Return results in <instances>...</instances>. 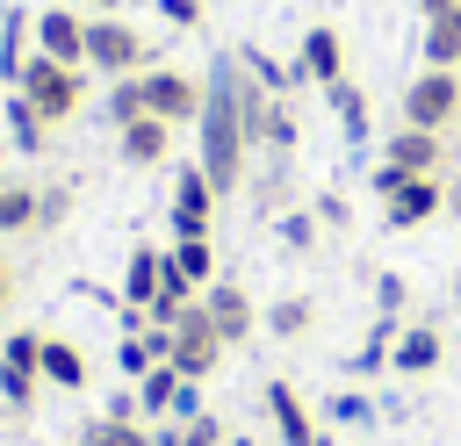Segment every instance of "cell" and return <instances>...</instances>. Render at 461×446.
<instances>
[{"label":"cell","mask_w":461,"mask_h":446,"mask_svg":"<svg viewBox=\"0 0 461 446\" xmlns=\"http://www.w3.org/2000/svg\"><path fill=\"white\" fill-rule=\"evenodd\" d=\"M202 173L216 194H238L245 187V165H252V129H245V65L238 58H216V72L202 79Z\"/></svg>","instance_id":"6da1fadb"},{"label":"cell","mask_w":461,"mask_h":446,"mask_svg":"<svg viewBox=\"0 0 461 446\" xmlns=\"http://www.w3.org/2000/svg\"><path fill=\"white\" fill-rule=\"evenodd\" d=\"M14 94H22L50 129H58V122H72V115L86 108V65H58V58H43V50H36V58L22 65Z\"/></svg>","instance_id":"7a4b0ae2"},{"label":"cell","mask_w":461,"mask_h":446,"mask_svg":"<svg viewBox=\"0 0 461 446\" xmlns=\"http://www.w3.org/2000/svg\"><path fill=\"white\" fill-rule=\"evenodd\" d=\"M86 72H101V79L151 72V43H144V29L122 22V14H94V22H86Z\"/></svg>","instance_id":"3957f363"},{"label":"cell","mask_w":461,"mask_h":446,"mask_svg":"<svg viewBox=\"0 0 461 446\" xmlns=\"http://www.w3.org/2000/svg\"><path fill=\"white\" fill-rule=\"evenodd\" d=\"M403 122L411 129H454L461 122V72H447V65H425L411 86H403Z\"/></svg>","instance_id":"277c9868"},{"label":"cell","mask_w":461,"mask_h":446,"mask_svg":"<svg viewBox=\"0 0 461 446\" xmlns=\"http://www.w3.org/2000/svg\"><path fill=\"white\" fill-rule=\"evenodd\" d=\"M144 115H158V122H173V129L202 122V79H187V72H173V65H151V72H144Z\"/></svg>","instance_id":"5b68a950"},{"label":"cell","mask_w":461,"mask_h":446,"mask_svg":"<svg viewBox=\"0 0 461 446\" xmlns=\"http://www.w3.org/2000/svg\"><path fill=\"white\" fill-rule=\"evenodd\" d=\"M223 352H230V345H223V331H216V324H209V309L194 302V309L173 324V367H180L187 381H209Z\"/></svg>","instance_id":"8992f818"},{"label":"cell","mask_w":461,"mask_h":446,"mask_svg":"<svg viewBox=\"0 0 461 446\" xmlns=\"http://www.w3.org/2000/svg\"><path fill=\"white\" fill-rule=\"evenodd\" d=\"M447 209V180L439 173H403L389 194H382V216L396 223V230H418V223H432Z\"/></svg>","instance_id":"52a82bcc"},{"label":"cell","mask_w":461,"mask_h":446,"mask_svg":"<svg viewBox=\"0 0 461 446\" xmlns=\"http://www.w3.org/2000/svg\"><path fill=\"white\" fill-rule=\"evenodd\" d=\"M216 187H209V173L202 165H180L173 173V237H209V223H216Z\"/></svg>","instance_id":"ba28073f"},{"label":"cell","mask_w":461,"mask_h":446,"mask_svg":"<svg viewBox=\"0 0 461 446\" xmlns=\"http://www.w3.org/2000/svg\"><path fill=\"white\" fill-rule=\"evenodd\" d=\"M202 309H209V324L223 331V345H245V338L259 331V309H252V295H245L238 281H209V288H202Z\"/></svg>","instance_id":"9c48e42d"},{"label":"cell","mask_w":461,"mask_h":446,"mask_svg":"<svg viewBox=\"0 0 461 446\" xmlns=\"http://www.w3.org/2000/svg\"><path fill=\"white\" fill-rule=\"evenodd\" d=\"M382 165H396V173H447V137L396 122V137L382 144Z\"/></svg>","instance_id":"30bf717a"},{"label":"cell","mask_w":461,"mask_h":446,"mask_svg":"<svg viewBox=\"0 0 461 446\" xmlns=\"http://www.w3.org/2000/svg\"><path fill=\"white\" fill-rule=\"evenodd\" d=\"M36 50L58 58V65H86V14L43 7V14H36Z\"/></svg>","instance_id":"8fae6325"},{"label":"cell","mask_w":461,"mask_h":446,"mask_svg":"<svg viewBox=\"0 0 461 446\" xmlns=\"http://www.w3.org/2000/svg\"><path fill=\"white\" fill-rule=\"evenodd\" d=\"M295 72H303V86H331V79H346V43H339V29H303V43H295Z\"/></svg>","instance_id":"7c38bea8"},{"label":"cell","mask_w":461,"mask_h":446,"mask_svg":"<svg viewBox=\"0 0 461 446\" xmlns=\"http://www.w3.org/2000/svg\"><path fill=\"white\" fill-rule=\"evenodd\" d=\"M267 417H274V439H281V446H324L310 403H303L288 381H267Z\"/></svg>","instance_id":"4fadbf2b"},{"label":"cell","mask_w":461,"mask_h":446,"mask_svg":"<svg viewBox=\"0 0 461 446\" xmlns=\"http://www.w3.org/2000/svg\"><path fill=\"white\" fill-rule=\"evenodd\" d=\"M439 360H447L439 324H403V331H396V345H389V367H396V374H411V381H418V374H432Z\"/></svg>","instance_id":"5bb4252c"},{"label":"cell","mask_w":461,"mask_h":446,"mask_svg":"<svg viewBox=\"0 0 461 446\" xmlns=\"http://www.w3.org/2000/svg\"><path fill=\"white\" fill-rule=\"evenodd\" d=\"M115 151H122V165H158V158L173 151V122L137 115V122H122V129H115Z\"/></svg>","instance_id":"9a60e30c"},{"label":"cell","mask_w":461,"mask_h":446,"mask_svg":"<svg viewBox=\"0 0 461 446\" xmlns=\"http://www.w3.org/2000/svg\"><path fill=\"white\" fill-rule=\"evenodd\" d=\"M158 273H166V252H151V245H137V252L122 259V302L151 317V295H158Z\"/></svg>","instance_id":"2e32d148"},{"label":"cell","mask_w":461,"mask_h":446,"mask_svg":"<svg viewBox=\"0 0 461 446\" xmlns=\"http://www.w3.org/2000/svg\"><path fill=\"white\" fill-rule=\"evenodd\" d=\"M0 122H7V151H22V158H36L43 144H50V122L22 101V94H7V108H0Z\"/></svg>","instance_id":"e0dca14e"},{"label":"cell","mask_w":461,"mask_h":446,"mask_svg":"<svg viewBox=\"0 0 461 446\" xmlns=\"http://www.w3.org/2000/svg\"><path fill=\"white\" fill-rule=\"evenodd\" d=\"M36 367H43L50 388H86V352H79L72 338H43V360H36Z\"/></svg>","instance_id":"ac0fdd59"},{"label":"cell","mask_w":461,"mask_h":446,"mask_svg":"<svg viewBox=\"0 0 461 446\" xmlns=\"http://www.w3.org/2000/svg\"><path fill=\"white\" fill-rule=\"evenodd\" d=\"M425 65H447V72H461V7H447V14H425Z\"/></svg>","instance_id":"d6986e66"},{"label":"cell","mask_w":461,"mask_h":446,"mask_svg":"<svg viewBox=\"0 0 461 446\" xmlns=\"http://www.w3.org/2000/svg\"><path fill=\"white\" fill-rule=\"evenodd\" d=\"M324 101H331V115H339L346 144H367V94H360L353 79H331V86H324Z\"/></svg>","instance_id":"ffe728a7"},{"label":"cell","mask_w":461,"mask_h":446,"mask_svg":"<svg viewBox=\"0 0 461 446\" xmlns=\"http://www.w3.org/2000/svg\"><path fill=\"white\" fill-rule=\"evenodd\" d=\"M180 388H187V374L166 360V367H151L144 381H137V403H144V417H173V403H180Z\"/></svg>","instance_id":"44dd1931"},{"label":"cell","mask_w":461,"mask_h":446,"mask_svg":"<svg viewBox=\"0 0 461 446\" xmlns=\"http://www.w3.org/2000/svg\"><path fill=\"white\" fill-rule=\"evenodd\" d=\"M238 65L252 72V86H259V94H288V101H295V86H303V72H295V65H281V58H267V50H238Z\"/></svg>","instance_id":"7402d4cb"},{"label":"cell","mask_w":461,"mask_h":446,"mask_svg":"<svg viewBox=\"0 0 461 446\" xmlns=\"http://www.w3.org/2000/svg\"><path fill=\"white\" fill-rule=\"evenodd\" d=\"M101 115H108V129L137 122V115H144V72H130V79H108V94H101Z\"/></svg>","instance_id":"603a6c76"},{"label":"cell","mask_w":461,"mask_h":446,"mask_svg":"<svg viewBox=\"0 0 461 446\" xmlns=\"http://www.w3.org/2000/svg\"><path fill=\"white\" fill-rule=\"evenodd\" d=\"M166 259H173L194 288H209V281H216V245H209V237H173V252H166Z\"/></svg>","instance_id":"cb8c5ba5"},{"label":"cell","mask_w":461,"mask_h":446,"mask_svg":"<svg viewBox=\"0 0 461 446\" xmlns=\"http://www.w3.org/2000/svg\"><path fill=\"white\" fill-rule=\"evenodd\" d=\"M22 36H29V7H7V14H0V79H7V86H14L22 65H29V58H22Z\"/></svg>","instance_id":"d4e9b609"},{"label":"cell","mask_w":461,"mask_h":446,"mask_svg":"<svg viewBox=\"0 0 461 446\" xmlns=\"http://www.w3.org/2000/svg\"><path fill=\"white\" fill-rule=\"evenodd\" d=\"M79 446H151V432L137 417H94V424H79Z\"/></svg>","instance_id":"484cf974"},{"label":"cell","mask_w":461,"mask_h":446,"mask_svg":"<svg viewBox=\"0 0 461 446\" xmlns=\"http://www.w3.org/2000/svg\"><path fill=\"white\" fill-rule=\"evenodd\" d=\"M36 388H43V374H36V367L0 360V410H36Z\"/></svg>","instance_id":"4316f807"},{"label":"cell","mask_w":461,"mask_h":446,"mask_svg":"<svg viewBox=\"0 0 461 446\" xmlns=\"http://www.w3.org/2000/svg\"><path fill=\"white\" fill-rule=\"evenodd\" d=\"M310 317H317V302H310V295H281V302L267 309V331H274V338H303V331H310Z\"/></svg>","instance_id":"83f0119b"},{"label":"cell","mask_w":461,"mask_h":446,"mask_svg":"<svg viewBox=\"0 0 461 446\" xmlns=\"http://www.w3.org/2000/svg\"><path fill=\"white\" fill-rule=\"evenodd\" d=\"M396 331H403V324H396V317H382V324L367 331V345L353 352V374H382V367H389V345H396Z\"/></svg>","instance_id":"f1b7e54d"},{"label":"cell","mask_w":461,"mask_h":446,"mask_svg":"<svg viewBox=\"0 0 461 446\" xmlns=\"http://www.w3.org/2000/svg\"><path fill=\"white\" fill-rule=\"evenodd\" d=\"M0 230H7V237L36 230V187H7V194H0Z\"/></svg>","instance_id":"f546056e"},{"label":"cell","mask_w":461,"mask_h":446,"mask_svg":"<svg viewBox=\"0 0 461 446\" xmlns=\"http://www.w3.org/2000/svg\"><path fill=\"white\" fill-rule=\"evenodd\" d=\"M65 216H72V187H65V180L36 187V230H50V223H65Z\"/></svg>","instance_id":"4dcf8cb0"},{"label":"cell","mask_w":461,"mask_h":446,"mask_svg":"<svg viewBox=\"0 0 461 446\" xmlns=\"http://www.w3.org/2000/svg\"><path fill=\"white\" fill-rule=\"evenodd\" d=\"M281 245H288V252H310V245H317V216L288 209V216H281Z\"/></svg>","instance_id":"1f68e13d"},{"label":"cell","mask_w":461,"mask_h":446,"mask_svg":"<svg viewBox=\"0 0 461 446\" xmlns=\"http://www.w3.org/2000/svg\"><path fill=\"white\" fill-rule=\"evenodd\" d=\"M0 360H14V367H36V360H43V338H36V331H14V338H0ZM36 374H43V367H36Z\"/></svg>","instance_id":"d6a6232c"},{"label":"cell","mask_w":461,"mask_h":446,"mask_svg":"<svg viewBox=\"0 0 461 446\" xmlns=\"http://www.w3.org/2000/svg\"><path fill=\"white\" fill-rule=\"evenodd\" d=\"M180 446H223V417H216V410L187 417V424H180Z\"/></svg>","instance_id":"836d02e7"},{"label":"cell","mask_w":461,"mask_h":446,"mask_svg":"<svg viewBox=\"0 0 461 446\" xmlns=\"http://www.w3.org/2000/svg\"><path fill=\"white\" fill-rule=\"evenodd\" d=\"M324 410H331L339 424H367V417H375V403H367V396H353V388H346V396H331Z\"/></svg>","instance_id":"e575fe53"},{"label":"cell","mask_w":461,"mask_h":446,"mask_svg":"<svg viewBox=\"0 0 461 446\" xmlns=\"http://www.w3.org/2000/svg\"><path fill=\"white\" fill-rule=\"evenodd\" d=\"M158 14H166L173 29H202V0H158Z\"/></svg>","instance_id":"d590c367"},{"label":"cell","mask_w":461,"mask_h":446,"mask_svg":"<svg viewBox=\"0 0 461 446\" xmlns=\"http://www.w3.org/2000/svg\"><path fill=\"white\" fill-rule=\"evenodd\" d=\"M317 223H331V230H346V223H353V209H346V194H317Z\"/></svg>","instance_id":"8d00e7d4"},{"label":"cell","mask_w":461,"mask_h":446,"mask_svg":"<svg viewBox=\"0 0 461 446\" xmlns=\"http://www.w3.org/2000/svg\"><path fill=\"white\" fill-rule=\"evenodd\" d=\"M403 295H411L403 273H382V281H375V302H382V309H403Z\"/></svg>","instance_id":"74e56055"},{"label":"cell","mask_w":461,"mask_h":446,"mask_svg":"<svg viewBox=\"0 0 461 446\" xmlns=\"http://www.w3.org/2000/svg\"><path fill=\"white\" fill-rule=\"evenodd\" d=\"M7 302H14V266L0 259V309H7Z\"/></svg>","instance_id":"f35d334b"},{"label":"cell","mask_w":461,"mask_h":446,"mask_svg":"<svg viewBox=\"0 0 461 446\" xmlns=\"http://www.w3.org/2000/svg\"><path fill=\"white\" fill-rule=\"evenodd\" d=\"M447 7H461V0H418V14H447Z\"/></svg>","instance_id":"ab89813d"},{"label":"cell","mask_w":461,"mask_h":446,"mask_svg":"<svg viewBox=\"0 0 461 446\" xmlns=\"http://www.w3.org/2000/svg\"><path fill=\"white\" fill-rule=\"evenodd\" d=\"M86 7H101V14H115V7H122V0H86Z\"/></svg>","instance_id":"60d3db41"},{"label":"cell","mask_w":461,"mask_h":446,"mask_svg":"<svg viewBox=\"0 0 461 446\" xmlns=\"http://www.w3.org/2000/svg\"><path fill=\"white\" fill-rule=\"evenodd\" d=\"M223 446H252V439H223Z\"/></svg>","instance_id":"b9f144b4"},{"label":"cell","mask_w":461,"mask_h":446,"mask_svg":"<svg viewBox=\"0 0 461 446\" xmlns=\"http://www.w3.org/2000/svg\"><path fill=\"white\" fill-rule=\"evenodd\" d=\"M454 302H461V281H454Z\"/></svg>","instance_id":"7bdbcfd3"},{"label":"cell","mask_w":461,"mask_h":446,"mask_svg":"<svg viewBox=\"0 0 461 446\" xmlns=\"http://www.w3.org/2000/svg\"><path fill=\"white\" fill-rule=\"evenodd\" d=\"M0 151H7V129H0Z\"/></svg>","instance_id":"ee69618b"},{"label":"cell","mask_w":461,"mask_h":446,"mask_svg":"<svg viewBox=\"0 0 461 446\" xmlns=\"http://www.w3.org/2000/svg\"><path fill=\"white\" fill-rule=\"evenodd\" d=\"M0 194H7V180H0Z\"/></svg>","instance_id":"f6af8a7d"}]
</instances>
